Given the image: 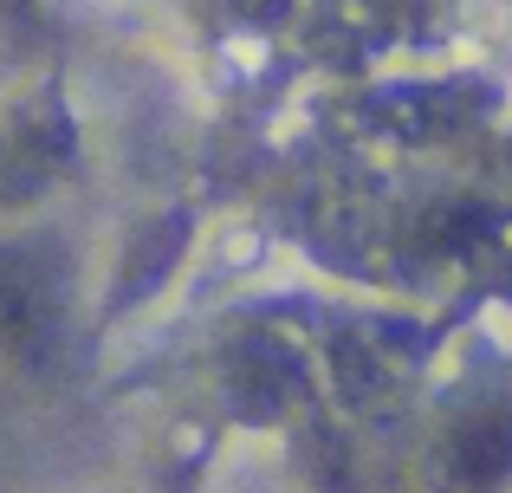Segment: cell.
Instances as JSON below:
<instances>
[{
	"instance_id": "1",
	"label": "cell",
	"mask_w": 512,
	"mask_h": 493,
	"mask_svg": "<svg viewBox=\"0 0 512 493\" xmlns=\"http://www.w3.org/2000/svg\"><path fill=\"white\" fill-rule=\"evenodd\" d=\"M0 338L20 357H39L52 338V299L20 253H0Z\"/></svg>"
},
{
	"instance_id": "2",
	"label": "cell",
	"mask_w": 512,
	"mask_h": 493,
	"mask_svg": "<svg viewBox=\"0 0 512 493\" xmlns=\"http://www.w3.org/2000/svg\"><path fill=\"white\" fill-rule=\"evenodd\" d=\"M461 461H467V481L493 487L512 474V409H487L474 416V429L461 435Z\"/></svg>"
}]
</instances>
